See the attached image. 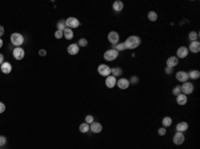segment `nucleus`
<instances>
[{"mask_svg":"<svg viewBox=\"0 0 200 149\" xmlns=\"http://www.w3.org/2000/svg\"><path fill=\"white\" fill-rule=\"evenodd\" d=\"M141 43V39L139 36H129L127 40L124 41V45L127 49H135V48H138Z\"/></svg>","mask_w":200,"mask_h":149,"instance_id":"f257e3e1","label":"nucleus"},{"mask_svg":"<svg viewBox=\"0 0 200 149\" xmlns=\"http://www.w3.org/2000/svg\"><path fill=\"white\" fill-rule=\"evenodd\" d=\"M10 40L15 47H22V44L24 43V36L22 33H19V32H13L12 35H11Z\"/></svg>","mask_w":200,"mask_h":149,"instance_id":"f03ea898","label":"nucleus"},{"mask_svg":"<svg viewBox=\"0 0 200 149\" xmlns=\"http://www.w3.org/2000/svg\"><path fill=\"white\" fill-rule=\"evenodd\" d=\"M180 88H181V93H183V95H185V96L191 95V93L195 91L194 84H192V82H190V81L183 82V85H180Z\"/></svg>","mask_w":200,"mask_h":149,"instance_id":"7ed1b4c3","label":"nucleus"},{"mask_svg":"<svg viewBox=\"0 0 200 149\" xmlns=\"http://www.w3.org/2000/svg\"><path fill=\"white\" fill-rule=\"evenodd\" d=\"M117 56H119V52L116 51V49H113V48H111V49H107L106 52H104V59H106L107 61H113L117 59Z\"/></svg>","mask_w":200,"mask_h":149,"instance_id":"20e7f679","label":"nucleus"},{"mask_svg":"<svg viewBox=\"0 0 200 149\" xmlns=\"http://www.w3.org/2000/svg\"><path fill=\"white\" fill-rule=\"evenodd\" d=\"M97 72H99L100 76L103 77H107L111 75V67L110 65H107V64H100L99 67H97Z\"/></svg>","mask_w":200,"mask_h":149,"instance_id":"39448f33","label":"nucleus"},{"mask_svg":"<svg viewBox=\"0 0 200 149\" xmlns=\"http://www.w3.org/2000/svg\"><path fill=\"white\" fill-rule=\"evenodd\" d=\"M107 39H108V41H110L112 45H116L120 41V35L116 31H111L110 33H108V36H107Z\"/></svg>","mask_w":200,"mask_h":149,"instance_id":"423d86ee","label":"nucleus"},{"mask_svg":"<svg viewBox=\"0 0 200 149\" xmlns=\"http://www.w3.org/2000/svg\"><path fill=\"white\" fill-rule=\"evenodd\" d=\"M79 26H80V21H79V19H76V17H68V19L66 20V27L69 29L78 28Z\"/></svg>","mask_w":200,"mask_h":149,"instance_id":"0eeeda50","label":"nucleus"},{"mask_svg":"<svg viewBox=\"0 0 200 149\" xmlns=\"http://www.w3.org/2000/svg\"><path fill=\"white\" fill-rule=\"evenodd\" d=\"M12 55H13V57H15V60H22V59H24V56H25V51L22 47H15L13 48Z\"/></svg>","mask_w":200,"mask_h":149,"instance_id":"6e6552de","label":"nucleus"},{"mask_svg":"<svg viewBox=\"0 0 200 149\" xmlns=\"http://www.w3.org/2000/svg\"><path fill=\"white\" fill-rule=\"evenodd\" d=\"M172 141H173V144H175V145H181V144L185 141L184 133H181V132H176V133L173 134V139H172Z\"/></svg>","mask_w":200,"mask_h":149,"instance_id":"1a4fd4ad","label":"nucleus"},{"mask_svg":"<svg viewBox=\"0 0 200 149\" xmlns=\"http://www.w3.org/2000/svg\"><path fill=\"white\" fill-rule=\"evenodd\" d=\"M188 48L184 47V45H181V47L178 48V51H176V57L178 59H185V57L188 56Z\"/></svg>","mask_w":200,"mask_h":149,"instance_id":"9d476101","label":"nucleus"},{"mask_svg":"<svg viewBox=\"0 0 200 149\" xmlns=\"http://www.w3.org/2000/svg\"><path fill=\"white\" fill-rule=\"evenodd\" d=\"M187 48H188V52H192V53H199V51H200V43H199V40L191 41L190 45H188Z\"/></svg>","mask_w":200,"mask_h":149,"instance_id":"9b49d317","label":"nucleus"},{"mask_svg":"<svg viewBox=\"0 0 200 149\" xmlns=\"http://www.w3.org/2000/svg\"><path fill=\"white\" fill-rule=\"evenodd\" d=\"M116 85H117V88L120 89H128V87L131 85L129 84V80L125 79V77H120L117 81H116Z\"/></svg>","mask_w":200,"mask_h":149,"instance_id":"f8f14e48","label":"nucleus"},{"mask_svg":"<svg viewBox=\"0 0 200 149\" xmlns=\"http://www.w3.org/2000/svg\"><path fill=\"white\" fill-rule=\"evenodd\" d=\"M90 130L92 132V133H100V132L103 130V125H101L100 123L94 121L92 124H90Z\"/></svg>","mask_w":200,"mask_h":149,"instance_id":"ddd939ff","label":"nucleus"},{"mask_svg":"<svg viewBox=\"0 0 200 149\" xmlns=\"http://www.w3.org/2000/svg\"><path fill=\"white\" fill-rule=\"evenodd\" d=\"M176 80L180 82H185L188 81V72H185V71H179L178 73H176Z\"/></svg>","mask_w":200,"mask_h":149,"instance_id":"4468645a","label":"nucleus"},{"mask_svg":"<svg viewBox=\"0 0 200 149\" xmlns=\"http://www.w3.org/2000/svg\"><path fill=\"white\" fill-rule=\"evenodd\" d=\"M79 49H80V47H79L76 43H73V44H69L68 48H67V52H68L71 56H75V55L79 53Z\"/></svg>","mask_w":200,"mask_h":149,"instance_id":"2eb2a0df","label":"nucleus"},{"mask_svg":"<svg viewBox=\"0 0 200 149\" xmlns=\"http://www.w3.org/2000/svg\"><path fill=\"white\" fill-rule=\"evenodd\" d=\"M116 77L115 76H112V75H110V76H107L106 77V85H107V88H113V87H116Z\"/></svg>","mask_w":200,"mask_h":149,"instance_id":"dca6fc26","label":"nucleus"},{"mask_svg":"<svg viewBox=\"0 0 200 149\" xmlns=\"http://www.w3.org/2000/svg\"><path fill=\"white\" fill-rule=\"evenodd\" d=\"M0 69H1V72H3L4 75H8V73L12 72V65H11V63L4 61V63L0 65Z\"/></svg>","mask_w":200,"mask_h":149,"instance_id":"f3484780","label":"nucleus"},{"mask_svg":"<svg viewBox=\"0 0 200 149\" xmlns=\"http://www.w3.org/2000/svg\"><path fill=\"white\" fill-rule=\"evenodd\" d=\"M178 64H179V59L176 56H171V57H168V59H167V67L175 68Z\"/></svg>","mask_w":200,"mask_h":149,"instance_id":"a211bd4d","label":"nucleus"},{"mask_svg":"<svg viewBox=\"0 0 200 149\" xmlns=\"http://www.w3.org/2000/svg\"><path fill=\"white\" fill-rule=\"evenodd\" d=\"M112 8H113V11H115V12H122L123 8H124V3H123V1H120V0H116V1H113Z\"/></svg>","mask_w":200,"mask_h":149,"instance_id":"6ab92c4d","label":"nucleus"},{"mask_svg":"<svg viewBox=\"0 0 200 149\" xmlns=\"http://www.w3.org/2000/svg\"><path fill=\"white\" fill-rule=\"evenodd\" d=\"M187 101H188V97L185 95H183V93L176 96V103H178V105H181V107H183V105L187 104Z\"/></svg>","mask_w":200,"mask_h":149,"instance_id":"aec40b11","label":"nucleus"},{"mask_svg":"<svg viewBox=\"0 0 200 149\" xmlns=\"http://www.w3.org/2000/svg\"><path fill=\"white\" fill-rule=\"evenodd\" d=\"M187 129H188V123H185V121H181V123H179L178 125H176V132L184 133Z\"/></svg>","mask_w":200,"mask_h":149,"instance_id":"412c9836","label":"nucleus"},{"mask_svg":"<svg viewBox=\"0 0 200 149\" xmlns=\"http://www.w3.org/2000/svg\"><path fill=\"white\" fill-rule=\"evenodd\" d=\"M200 77V71L199 69H194L188 72V79H192V80H197Z\"/></svg>","mask_w":200,"mask_h":149,"instance_id":"4be33fe9","label":"nucleus"},{"mask_svg":"<svg viewBox=\"0 0 200 149\" xmlns=\"http://www.w3.org/2000/svg\"><path fill=\"white\" fill-rule=\"evenodd\" d=\"M63 36H64L67 40H72V37H73V29L66 28L64 31H63Z\"/></svg>","mask_w":200,"mask_h":149,"instance_id":"5701e85b","label":"nucleus"},{"mask_svg":"<svg viewBox=\"0 0 200 149\" xmlns=\"http://www.w3.org/2000/svg\"><path fill=\"white\" fill-rule=\"evenodd\" d=\"M111 75L112 76H115V77H117V76H122L123 75V69L120 67H115V68H111Z\"/></svg>","mask_w":200,"mask_h":149,"instance_id":"b1692460","label":"nucleus"},{"mask_svg":"<svg viewBox=\"0 0 200 149\" xmlns=\"http://www.w3.org/2000/svg\"><path fill=\"white\" fill-rule=\"evenodd\" d=\"M162 125H163L164 128L171 127V125H172V119L169 117V116H166V117H164V119L162 120Z\"/></svg>","mask_w":200,"mask_h":149,"instance_id":"393cba45","label":"nucleus"},{"mask_svg":"<svg viewBox=\"0 0 200 149\" xmlns=\"http://www.w3.org/2000/svg\"><path fill=\"white\" fill-rule=\"evenodd\" d=\"M188 39H190V41H196L197 39H199V32L197 31H191L190 33H188Z\"/></svg>","mask_w":200,"mask_h":149,"instance_id":"a878e982","label":"nucleus"},{"mask_svg":"<svg viewBox=\"0 0 200 149\" xmlns=\"http://www.w3.org/2000/svg\"><path fill=\"white\" fill-rule=\"evenodd\" d=\"M79 130H80L81 133H87V132H90V124H87V123L80 124V127H79Z\"/></svg>","mask_w":200,"mask_h":149,"instance_id":"bb28decb","label":"nucleus"},{"mask_svg":"<svg viewBox=\"0 0 200 149\" xmlns=\"http://www.w3.org/2000/svg\"><path fill=\"white\" fill-rule=\"evenodd\" d=\"M147 17H148V20H150V21H156L157 20V13L155 12V11H150V12H148V15H147Z\"/></svg>","mask_w":200,"mask_h":149,"instance_id":"cd10ccee","label":"nucleus"},{"mask_svg":"<svg viewBox=\"0 0 200 149\" xmlns=\"http://www.w3.org/2000/svg\"><path fill=\"white\" fill-rule=\"evenodd\" d=\"M56 27H57V31H64V29L67 28L66 27V21H64V20H59V21H57V24H56Z\"/></svg>","mask_w":200,"mask_h":149,"instance_id":"c85d7f7f","label":"nucleus"},{"mask_svg":"<svg viewBox=\"0 0 200 149\" xmlns=\"http://www.w3.org/2000/svg\"><path fill=\"white\" fill-rule=\"evenodd\" d=\"M113 49H116L117 52H122V51H124V49H127V48H125L124 43H117L116 45H113Z\"/></svg>","mask_w":200,"mask_h":149,"instance_id":"c756f323","label":"nucleus"},{"mask_svg":"<svg viewBox=\"0 0 200 149\" xmlns=\"http://www.w3.org/2000/svg\"><path fill=\"white\" fill-rule=\"evenodd\" d=\"M87 44H88V40H87V39H80V40L78 41V45H79V47H87Z\"/></svg>","mask_w":200,"mask_h":149,"instance_id":"7c9ffc66","label":"nucleus"},{"mask_svg":"<svg viewBox=\"0 0 200 149\" xmlns=\"http://www.w3.org/2000/svg\"><path fill=\"white\" fill-rule=\"evenodd\" d=\"M94 116H92V114H87V116H85V121L84 123H87V124H92L94 123Z\"/></svg>","mask_w":200,"mask_h":149,"instance_id":"2f4dec72","label":"nucleus"},{"mask_svg":"<svg viewBox=\"0 0 200 149\" xmlns=\"http://www.w3.org/2000/svg\"><path fill=\"white\" fill-rule=\"evenodd\" d=\"M172 93L175 96H178V95H180L181 93V88H180V85H178V87H175V88L172 89Z\"/></svg>","mask_w":200,"mask_h":149,"instance_id":"473e14b6","label":"nucleus"},{"mask_svg":"<svg viewBox=\"0 0 200 149\" xmlns=\"http://www.w3.org/2000/svg\"><path fill=\"white\" fill-rule=\"evenodd\" d=\"M139 82V77L138 76H132L131 79H129V84H138Z\"/></svg>","mask_w":200,"mask_h":149,"instance_id":"72a5a7b5","label":"nucleus"},{"mask_svg":"<svg viewBox=\"0 0 200 149\" xmlns=\"http://www.w3.org/2000/svg\"><path fill=\"white\" fill-rule=\"evenodd\" d=\"M157 133H159L160 136H164V134L167 133V128H164V127L159 128V130H157Z\"/></svg>","mask_w":200,"mask_h":149,"instance_id":"f704fd0d","label":"nucleus"},{"mask_svg":"<svg viewBox=\"0 0 200 149\" xmlns=\"http://www.w3.org/2000/svg\"><path fill=\"white\" fill-rule=\"evenodd\" d=\"M6 144H7V139H6V136H0V146L6 145Z\"/></svg>","mask_w":200,"mask_h":149,"instance_id":"c9c22d12","label":"nucleus"},{"mask_svg":"<svg viewBox=\"0 0 200 149\" xmlns=\"http://www.w3.org/2000/svg\"><path fill=\"white\" fill-rule=\"evenodd\" d=\"M62 37H64L62 31H56V32H55V39H62Z\"/></svg>","mask_w":200,"mask_h":149,"instance_id":"e433bc0d","label":"nucleus"},{"mask_svg":"<svg viewBox=\"0 0 200 149\" xmlns=\"http://www.w3.org/2000/svg\"><path fill=\"white\" fill-rule=\"evenodd\" d=\"M164 72L167 73V75H172L173 73V68H169V67H166V69H164Z\"/></svg>","mask_w":200,"mask_h":149,"instance_id":"4c0bfd02","label":"nucleus"},{"mask_svg":"<svg viewBox=\"0 0 200 149\" xmlns=\"http://www.w3.org/2000/svg\"><path fill=\"white\" fill-rule=\"evenodd\" d=\"M4 111H6V104L0 101V113H3Z\"/></svg>","mask_w":200,"mask_h":149,"instance_id":"58836bf2","label":"nucleus"},{"mask_svg":"<svg viewBox=\"0 0 200 149\" xmlns=\"http://www.w3.org/2000/svg\"><path fill=\"white\" fill-rule=\"evenodd\" d=\"M39 55H40V56H45V55H47V51H45V49H40V51H39Z\"/></svg>","mask_w":200,"mask_h":149,"instance_id":"ea45409f","label":"nucleus"},{"mask_svg":"<svg viewBox=\"0 0 200 149\" xmlns=\"http://www.w3.org/2000/svg\"><path fill=\"white\" fill-rule=\"evenodd\" d=\"M4 35V27L0 26V39H1V36Z\"/></svg>","mask_w":200,"mask_h":149,"instance_id":"a19ab883","label":"nucleus"},{"mask_svg":"<svg viewBox=\"0 0 200 149\" xmlns=\"http://www.w3.org/2000/svg\"><path fill=\"white\" fill-rule=\"evenodd\" d=\"M4 63V55L3 53H0V65Z\"/></svg>","mask_w":200,"mask_h":149,"instance_id":"79ce46f5","label":"nucleus"},{"mask_svg":"<svg viewBox=\"0 0 200 149\" xmlns=\"http://www.w3.org/2000/svg\"><path fill=\"white\" fill-rule=\"evenodd\" d=\"M3 47V40H1V39H0V48Z\"/></svg>","mask_w":200,"mask_h":149,"instance_id":"37998d69","label":"nucleus"}]
</instances>
